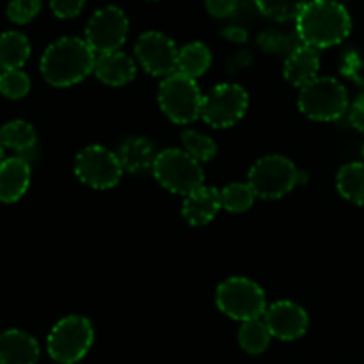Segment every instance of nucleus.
<instances>
[{"mask_svg": "<svg viewBox=\"0 0 364 364\" xmlns=\"http://www.w3.org/2000/svg\"><path fill=\"white\" fill-rule=\"evenodd\" d=\"M336 187L341 198L364 206V162L347 164L336 176Z\"/></svg>", "mask_w": 364, "mask_h": 364, "instance_id": "4be33fe9", "label": "nucleus"}, {"mask_svg": "<svg viewBox=\"0 0 364 364\" xmlns=\"http://www.w3.org/2000/svg\"><path fill=\"white\" fill-rule=\"evenodd\" d=\"M85 6V0H50V9L60 20H71L78 16Z\"/></svg>", "mask_w": 364, "mask_h": 364, "instance_id": "c756f323", "label": "nucleus"}, {"mask_svg": "<svg viewBox=\"0 0 364 364\" xmlns=\"http://www.w3.org/2000/svg\"><path fill=\"white\" fill-rule=\"evenodd\" d=\"M238 7V0H206V11L215 18H226Z\"/></svg>", "mask_w": 364, "mask_h": 364, "instance_id": "7c9ffc66", "label": "nucleus"}, {"mask_svg": "<svg viewBox=\"0 0 364 364\" xmlns=\"http://www.w3.org/2000/svg\"><path fill=\"white\" fill-rule=\"evenodd\" d=\"M95 77L110 87H121L130 84L137 75V64L123 52H110L96 55Z\"/></svg>", "mask_w": 364, "mask_h": 364, "instance_id": "2eb2a0df", "label": "nucleus"}, {"mask_svg": "<svg viewBox=\"0 0 364 364\" xmlns=\"http://www.w3.org/2000/svg\"><path fill=\"white\" fill-rule=\"evenodd\" d=\"M249 96L238 84H219L203 98L201 117L213 128H230L244 117Z\"/></svg>", "mask_w": 364, "mask_h": 364, "instance_id": "9b49d317", "label": "nucleus"}, {"mask_svg": "<svg viewBox=\"0 0 364 364\" xmlns=\"http://www.w3.org/2000/svg\"><path fill=\"white\" fill-rule=\"evenodd\" d=\"M156 181L173 194L187 196L205 185V171L201 162L192 159L185 149H164L156 155L151 167Z\"/></svg>", "mask_w": 364, "mask_h": 364, "instance_id": "7ed1b4c3", "label": "nucleus"}, {"mask_svg": "<svg viewBox=\"0 0 364 364\" xmlns=\"http://www.w3.org/2000/svg\"><path fill=\"white\" fill-rule=\"evenodd\" d=\"M320 70V55L318 50L311 48V46H295L288 55L287 63H284V78L288 84L294 87H306L311 84L313 80L318 78Z\"/></svg>", "mask_w": 364, "mask_h": 364, "instance_id": "dca6fc26", "label": "nucleus"}, {"mask_svg": "<svg viewBox=\"0 0 364 364\" xmlns=\"http://www.w3.org/2000/svg\"><path fill=\"white\" fill-rule=\"evenodd\" d=\"M39 11H41V0H11L6 13L13 23L23 25L34 20Z\"/></svg>", "mask_w": 364, "mask_h": 364, "instance_id": "c85d7f7f", "label": "nucleus"}, {"mask_svg": "<svg viewBox=\"0 0 364 364\" xmlns=\"http://www.w3.org/2000/svg\"><path fill=\"white\" fill-rule=\"evenodd\" d=\"M183 149L198 162H208L217 155V144L212 137L196 130H185L181 134Z\"/></svg>", "mask_w": 364, "mask_h": 364, "instance_id": "a878e982", "label": "nucleus"}, {"mask_svg": "<svg viewBox=\"0 0 364 364\" xmlns=\"http://www.w3.org/2000/svg\"><path fill=\"white\" fill-rule=\"evenodd\" d=\"M31 183V166L20 156L4 159L0 164V201L16 203Z\"/></svg>", "mask_w": 364, "mask_h": 364, "instance_id": "f3484780", "label": "nucleus"}, {"mask_svg": "<svg viewBox=\"0 0 364 364\" xmlns=\"http://www.w3.org/2000/svg\"><path fill=\"white\" fill-rule=\"evenodd\" d=\"M270 340H272V334L262 318L244 322L238 331V343H240L242 350H245L247 354H263L269 348Z\"/></svg>", "mask_w": 364, "mask_h": 364, "instance_id": "b1692460", "label": "nucleus"}, {"mask_svg": "<svg viewBox=\"0 0 364 364\" xmlns=\"http://www.w3.org/2000/svg\"><path fill=\"white\" fill-rule=\"evenodd\" d=\"M363 156H364V146H363Z\"/></svg>", "mask_w": 364, "mask_h": 364, "instance_id": "f704fd0d", "label": "nucleus"}, {"mask_svg": "<svg viewBox=\"0 0 364 364\" xmlns=\"http://www.w3.org/2000/svg\"><path fill=\"white\" fill-rule=\"evenodd\" d=\"M39 345L31 334L9 329L0 334V364H36Z\"/></svg>", "mask_w": 364, "mask_h": 364, "instance_id": "a211bd4d", "label": "nucleus"}, {"mask_svg": "<svg viewBox=\"0 0 364 364\" xmlns=\"http://www.w3.org/2000/svg\"><path fill=\"white\" fill-rule=\"evenodd\" d=\"M96 53L85 39L66 36L53 41L41 57V75L53 87H70L95 71Z\"/></svg>", "mask_w": 364, "mask_h": 364, "instance_id": "f03ea898", "label": "nucleus"}, {"mask_svg": "<svg viewBox=\"0 0 364 364\" xmlns=\"http://www.w3.org/2000/svg\"><path fill=\"white\" fill-rule=\"evenodd\" d=\"M159 153L155 151V146L144 137H132L121 144L119 162L123 171L128 173H141V171L151 169Z\"/></svg>", "mask_w": 364, "mask_h": 364, "instance_id": "6ab92c4d", "label": "nucleus"}, {"mask_svg": "<svg viewBox=\"0 0 364 364\" xmlns=\"http://www.w3.org/2000/svg\"><path fill=\"white\" fill-rule=\"evenodd\" d=\"M203 92L196 80L181 73H173L159 87V105L173 123L188 124L201 116Z\"/></svg>", "mask_w": 364, "mask_h": 364, "instance_id": "423d86ee", "label": "nucleus"}, {"mask_svg": "<svg viewBox=\"0 0 364 364\" xmlns=\"http://www.w3.org/2000/svg\"><path fill=\"white\" fill-rule=\"evenodd\" d=\"M31 91V78L25 71L11 70L0 73V92L9 100H21Z\"/></svg>", "mask_w": 364, "mask_h": 364, "instance_id": "cd10ccee", "label": "nucleus"}, {"mask_svg": "<svg viewBox=\"0 0 364 364\" xmlns=\"http://www.w3.org/2000/svg\"><path fill=\"white\" fill-rule=\"evenodd\" d=\"M223 34L226 36L228 39H231V41H237V43H244L245 39H247V32H245L244 28H238V27L226 28Z\"/></svg>", "mask_w": 364, "mask_h": 364, "instance_id": "473e14b6", "label": "nucleus"}, {"mask_svg": "<svg viewBox=\"0 0 364 364\" xmlns=\"http://www.w3.org/2000/svg\"><path fill=\"white\" fill-rule=\"evenodd\" d=\"M217 308L238 322L262 318L267 311V297L258 283L247 277H230L223 281L215 294Z\"/></svg>", "mask_w": 364, "mask_h": 364, "instance_id": "20e7f679", "label": "nucleus"}, {"mask_svg": "<svg viewBox=\"0 0 364 364\" xmlns=\"http://www.w3.org/2000/svg\"><path fill=\"white\" fill-rule=\"evenodd\" d=\"M295 23L302 45L315 50L340 45L352 31L350 14L338 0H308Z\"/></svg>", "mask_w": 364, "mask_h": 364, "instance_id": "f257e3e1", "label": "nucleus"}, {"mask_svg": "<svg viewBox=\"0 0 364 364\" xmlns=\"http://www.w3.org/2000/svg\"><path fill=\"white\" fill-rule=\"evenodd\" d=\"M210 66H212V52L205 43L192 41L180 48L176 73L196 80V78L203 77L210 70Z\"/></svg>", "mask_w": 364, "mask_h": 364, "instance_id": "412c9836", "label": "nucleus"}, {"mask_svg": "<svg viewBox=\"0 0 364 364\" xmlns=\"http://www.w3.org/2000/svg\"><path fill=\"white\" fill-rule=\"evenodd\" d=\"M123 173L119 156L103 146H87L75 159V174L78 180L98 191L116 187Z\"/></svg>", "mask_w": 364, "mask_h": 364, "instance_id": "1a4fd4ad", "label": "nucleus"}, {"mask_svg": "<svg viewBox=\"0 0 364 364\" xmlns=\"http://www.w3.org/2000/svg\"><path fill=\"white\" fill-rule=\"evenodd\" d=\"M176 43L166 34L156 31L144 32L135 45V57L146 73L153 77H169L178 70Z\"/></svg>", "mask_w": 364, "mask_h": 364, "instance_id": "f8f14e48", "label": "nucleus"}, {"mask_svg": "<svg viewBox=\"0 0 364 364\" xmlns=\"http://www.w3.org/2000/svg\"><path fill=\"white\" fill-rule=\"evenodd\" d=\"M308 0H256V6L265 16L276 21L297 20Z\"/></svg>", "mask_w": 364, "mask_h": 364, "instance_id": "bb28decb", "label": "nucleus"}, {"mask_svg": "<svg viewBox=\"0 0 364 364\" xmlns=\"http://www.w3.org/2000/svg\"><path fill=\"white\" fill-rule=\"evenodd\" d=\"M348 117H350L352 127H354L358 132H361V134H364V96H361L359 100H355L354 105L350 107V114H348Z\"/></svg>", "mask_w": 364, "mask_h": 364, "instance_id": "2f4dec72", "label": "nucleus"}, {"mask_svg": "<svg viewBox=\"0 0 364 364\" xmlns=\"http://www.w3.org/2000/svg\"><path fill=\"white\" fill-rule=\"evenodd\" d=\"M130 31V21L123 9L116 6H107L96 11L85 27V43L98 55L110 52H119Z\"/></svg>", "mask_w": 364, "mask_h": 364, "instance_id": "9d476101", "label": "nucleus"}, {"mask_svg": "<svg viewBox=\"0 0 364 364\" xmlns=\"http://www.w3.org/2000/svg\"><path fill=\"white\" fill-rule=\"evenodd\" d=\"M256 194L249 183H230L220 188V203L226 212L244 213L255 203Z\"/></svg>", "mask_w": 364, "mask_h": 364, "instance_id": "393cba45", "label": "nucleus"}, {"mask_svg": "<svg viewBox=\"0 0 364 364\" xmlns=\"http://www.w3.org/2000/svg\"><path fill=\"white\" fill-rule=\"evenodd\" d=\"M95 341V329L85 316L71 315L59 320L50 331L46 348L53 361L75 364L85 358Z\"/></svg>", "mask_w": 364, "mask_h": 364, "instance_id": "39448f33", "label": "nucleus"}, {"mask_svg": "<svg viewBox=\"0 0 364 364\" xmlns=\"http://www.w3.org/2000/svg\"><path fill=\"white\" fill-rule=\"evenodd\" d=\"M2 162H4V148L0 146V164H2Z\"/></svg>", "mask_w": 364, "mask_h": 364, "instance_id": "72a5a7b5", "label": "nucleus"}, {"mask_svg": "<svg viewBox=\"0 0 364 364\" xmlns=\"http://www.w3.org/2000/svg\"><path fill=\"white\" fill-rule=\"evenodd\" d=\"M38 141L34 127L27 121H9L0 128V146L13 151H27Z\"/></svg>", "mask_w": 364, "mask_h": 364, "instance_id": "5701e85b", "label": "nucleus"}, {"mask_svg": "<svg viewBox=\"0 0 364 364\" xmlns=\"http://www.w3.org/2000/svg\"><path fill=\"white\" fill-rule=\"evenodd\" d=\"M299 109L309 119L336 121L347 112L348 92L336 78L318 77L301 89Z\"/></svg>", "mask_w": 364, "mask_h": 364, "instance_id": "0eeeda50", "label": "nucleus"}, {"mask_svg": "<svg viewBox=\"0 0 364 364\" xmlns=\"http://www.w3.org/2000/svg\"><path fill=\"white\" fill-rule=\"evenodd\" d=\"M220 208H223V203H220L219 188L203 185V187L196 188L191 194L185 196L181 213H183L185 220L192 226H205L215 219Z\"/></svg>", "mask_w": 364, "mask_h": 364, "instance_id": "4468645a", "label": "nucleus"}, {"mask_svg": "<svg viewBox=\"0 0 364 364\" xmlns=\"http://www.w3.org/2000/svg\"><path fill=\"white\" fill-rule=\"evenodd\" d=\"M249 185L256 198L279 199L299 183V169L283 155H267L249 171Z\"/></svg>", "mask_w": 364, "mask_h": 364, "instance_id": "6e6552de", "label": "nucleus"}, {"mask_svg": "<svg viewBox=\"0 0 364 364\" xmlns=\"http://www.w3.org/2000/svg\"><path fill=\"white\" fill-rule=\"evenodd\" d=\"M31 57V43L21 32L9 31L0 34V70H21Z\"/></svg>", "mask_w": 364, "mask_h": 364, "instance_id": "aec40b11", "label": "nucleus"}, {"mask_svg": "<svg viewBox=\"0 0 364 364\" xmlns=\"http://www.w3.org/2000/svg\"><path fill=\"white\" fill-rule=\"evenodd\" d=\"M263 322L269 327L272 338L283 341H294L304 336L309 318L304 308L290 301H277L269 306L263 315Z\"/></svg>", "mask_w": 364, "mask_h": 364, "instance_id": "ddd939ff", "label": "nucleus"}]
</instances>
